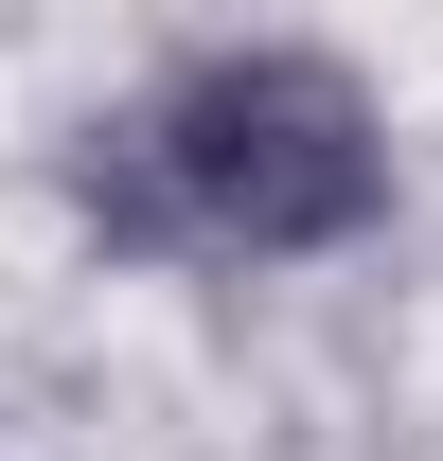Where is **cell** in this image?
Returning <instances> with one entry per match:
<instances>
[{"mask_svg": "<svg viewBox=\"0 0 443 461\" xmlns=\"http://www.w3.org/2000/svg\"><path fill=\"white\" fill-rule=\"evenodd\" d=\"M373 213H390V124L302 36L177 54L124 124H89V230H124V249L302 267V249H355Z\"/></svg>", "mask_w": 443, "mask_h": 461, "instance_id": "obj_1", "label": "cell"}]
</instances>
